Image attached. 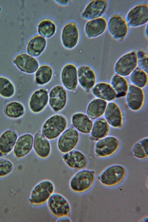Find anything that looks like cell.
<instances>
[{
  "instance_id": "6da1fadb",
  "label": "cell",
  "mask_w": 148,
  "mask_h": 222,
  "mask_svg": "<svg viewBox=\"0 0 148 222\" xmlns=\"http://www.w3.org/2000/svg\"><path fill=\"white\" fill-rule=\"evenodd\" d=\"M68 121L64 115L53 114L47 119L42 124L40 131L50 141L58 139L68 127Z\"/></svg>"
},
{
  "instance_id": "7a4b0ae2",
  "label": "cell",
  "mask_w": 148,
  "mask_h": 222,
  "mask_svg": "<svg viewBox=\"0 0 148 222\" xmlns=\"http://www.w3.org/2000/svg\"><path fill=\"white\" fill-rule=\"evenodd\" d=\"M95 178V172L93 170L85 169L79 170L71 178L69 183V188L76 193L85 192L91 187Z\"/></svg>"
},
{
  "instance_id": "3957f363",
  "label": "cell",
  "mask_w": 148,
  "mask_h": 222,
  "mask_svg": "<svg viewBox=\"0 0 148 222\" xmlns=\"http://www.w3.org/2000/svg\"><path fill=\"white\" fill-rule=\"evenodd\" d=\"M55 186L51 180L45 179L41 180L33 187L30 192L29 201L32 204L40 206L47 203L54 193Z\"/></svg>"
},
{
  "instance_id": "277c9868",
  "label": "cell",
  "mask_w": 148,
  "mask_h": 222,
  "mask_svg": "<svg viewBox=\"0 0 148 222\" xmlns=\"http://www.w3.org/2000/svg\"><path fill=\"white\" fill-rule=\"evenodd\" d=\"M47 206L50 213L55 217H70L71 208L70 202L62 195L54 193L47 202Z\"/></svg>"
},
{
  "instance_id": "5b68a950",
  "label": "cell",
  "mask_w": 148,
  "mask_h": 222,
  "mask_svg": "<svg viewBox=\"0 0 148 222\" xmlns=\"http://www.w3.org/2000/svg\"><path fill=\"white\" fill-rule=\"evenodd\" d=\"M127 173L125 168L120 164L110 166L104 169L98 177L100 182L107 186H113L121 183Z\"/></svg>"
},
{
  "instance_id": "8992f818",
  "label": "cell",
  "mask_w": 148,
  "mask_h": 222,
  "mask_svg": "<svg viewBox=\"0 0 148 222\" xmlns=\"http://www.w3.org/2000/svg\"><path fill=\"white\" fill-rule=\"evenodd\" d=\"M80 140L79 133L73 127H68L57 139V147L62 154L76 149Z\"/></svg>"
},
{
  "instance_id": "52a82bcc",
  "label": "cell",
  "mask_w": 148,
  "mask_h": 222,
  "mask_svg": "<svg viewBox=\"0 0 148 222\" xmlns=\"http://www.w3.org/2000/svg\"><path fill=\"white\" fill-rule=\"evenodd\" d=\"M120 145V141L116 137L108 136L97 141L95 146L94 152L96 156L99 158L110 157L117 151Z\"/></svg>"
},
{
  "instance_id": "ba28073f",
  "label": "cell",
  "mask_w": 148,
  "mask_h": 222,
  "mask_svg": "<svg viewBox=\"0 0 148 222\" xmlns=\"http://www.w3.org/2000/svg\"><path fill=\"white\" fill-rule=\"evenodd\" d=\"M107 27L113 38L119 42L124 40L128 31L125 19L122 15L119 14H114L110 18Z\"/></svg>"
},
{
  "instance_id": "9c48e42d",
  "label": "cell",
  "mask_w": 148,
  "mask_h": 222,
  "mask_svg": "<svg viewBox=\"0 0 148 222\" xmlns=\"http://www.w3.org/2000/svg\"><path fill=\"white\" fill-rule=\"evenodd\" d=\"M137 66L136 52L133 51L124 54L117 60L114 71L116 74L125 77L130 75Z\"/></svg>"
},
{
  "instance_id": "30bf717a",
  "label": "cell",
  "mask_w": 148,
  "mask_h": 222,
  "mask_svg": "<svg viewBox=\"0 0 148 222\" xmlns=\"http://www.w3.org/2000/svg\"><path fill=\"white\" fill-rule=\"evenodd\" d=\"M49 96V105L53 112H60L65 108L67 102L68 94L63 86L60 85L54 86L50 90Z\"/></svg>"
},
{
  "instance_id": "8fae6325",
  "label": "cell",
  "mask_w": 148,
  "mask_h": 222,
  "mask_svg": "<svg viewBox=\"0 0 148 222\" xmlns=\"http://www.w3.org/2000/svg\"><path fill=\"white\" fill-rule=\"evenodd\" d=\"M126 21L131 27H137L147 23L148 21V4L144 3L137 5L128 12Z\"/></svg>"
},
{
  "instance_id": "7c38bea8",
  "label": "cell",
  "mask_w": 148,
  "mask_h": 222,
  "mask_svg": "<svg viewBox=\"0 0 148 222\" xmlns=\"http://www.w3.org/2000/svg\"><path fill=\"white\" fill-rule=\"evenodd\" d=\"M34 135L25 133L18 136L12 151L14 156L18 159H22L29 154L33 150Z\"/></svg>"
},
{
  "instance_id": "4fadbf2b",
  "label": "cell",
  "mask_w": 148,
  "mask_h": 222,
  "mask_svg": "<svg viewBox=\"0 0 148 222\" xmlns=\"http://www.w3.org/2000/svg\"><path fill=\"white\" fill-rule=\"evenodd\" d=\"M62 158L67 167L74 170L85 169L88 164L87 156L82 152L76 149L63 154Z\"/></svg>"
},
{
  "instance_id": "5bb4252c",
  "label": "cell",
  "mask_w": 148,
  "mask_h": 222,
  "mask_svg": "<svg viewBox=\"0 0 148 222\" xmlns=\"http://www.w3.org/2000/svg\"><path fill=\"white\" fill-rule=\"evenodd\" d=\"M49 96L47 90L43 88L35 90L31 95L28 103L30 111L34 114L42 112L49 102Z\"/></svg>"
},
{
  "instance_id": "9a60e30c",
  "label": "cell",
  "mask_w": 148,
  "mask_h": 222,
  "mask_svg": "<svg viewBox=\"0 0 148 222\" xmlns=\"http://www.w3.org/2000/svg\"><path fill=\"white\" fill-rule=\"evenodd\" d=\"M33 150L36 155L41 159H46L50 156L52 151L50 141L41 133L40 130L34 135Z\"/></svg>"
},
{
  "instance_id": "2e32d148",
  "label": "cell",
  "mask_w": 148,
  "mask_h": 222,
  "mask_svg": "<svg viewBox=\"0 0 148 222\" xmlns=\"http://www.w3.org/2000/svg\"><path fill=\"white\" fill-rule=\"evenodd\" d=\"M16 131L13 128H7L0 134V156H5L12 152L18 137Z\"/></svg>"
},
{
  "instance_id": "e0dca14e",
  "label": "cell",
  "mask_w": 148,
  "mask_h": 222,
  "mask_svg": "<svg viewBox=\"0 0 148 222\" xmlns=\"http://www.w3.org/2000/svg\"><path fill=\"white\" fill-rule=\"evenodd\" d=\"M12 62L19 70L28 74L35 73L39 67L38 62L35 58L25 53L17 55Z\"/></svg>"
},
{
  "instance_id": "ac0fdd59",
  "label": "cell",
  "mask_w": 148,
  "mask_h": 222,
  "mask_svg": "<svg viewBox=\"0 0 148 222\" xmlns=\"http://www.w3.org/2000/svg\"><path fill=\"white\" fill-rule=\"evenodd\" d=\"M126 101L130 109L137 111L142 108L145 99L143 90L132 84L129 86L126 95Z\"/></svg>"
},
{
  "instance_id": "d6986e66",
  "label": "cell",
  "mask_w": 148,
  "mask_h": 222,
  "mask_svg": "<svg viewBox=\"0 0 148 222\" xmlns=\"http://www.w3.org/2000/svg\"><path fill=\"white\" fill-rule=\"evenodd\" d=\"M104 115L107 123L112 127L119 128L123 126L122 112L120 107L116 103L110 102L107 103Z\"/></svg>"
},
{
  "instance_id": "ffe728a7",
  "label": "cell",
  "mask_w": 148,
  "mask_h": 222,
  "mask_svg": "<svg viewBox=\"0 0 148 222\" xmlns=\"http://www.w3.org/2000/svg\"><path fill=\"white\" fill-rule=\"evenodd\" d=\"M60 76L62 83L65 88L71 91L76 90L78 82L77 69L74 65L69 64L65 65L62 70Z\"/></svg>"
},
{
  "instance_id": "44dd1931",
  "label": "cell",
  "mask_w": 148,
  "mask_h": 222,
  "mask_svg": "<svg viewBox=\"0 0 148 222\" xmlns=\"http://www.w3.org/2000/svg\"><path fill=\"white\" fill-rule=\"evenodd\" d=\"M108 6V2L105 0H94L87 5L82 14V17L88 20L97 18L106 12Z\"/></svg>"
},
{
  "instance_id": "7402d4cb",
  "label": "cell",
  "mask_w": 148,
  "mask_h": 222,
  "mask_svg": "<svg viewBox=\"0 0 148 222\" xmlns=\"http://www.w3.org/2000/svg\"><path fill=\"white\" fill-rule=\"evenodd\" d=\"M71 123L72 127L79 133L86 135L90 134L93 122L86 114L78 112L72 115Z\"/></svg>"
},
{
  "instance_id": "603a6c76",
  "label": "cell",
  "mask_w": 148,
  "mask_h": 222,
  "mask_svg": "<svg viewBox=\"0 0 148 222\" xmlns=\"http://www.w3.org/2000/svg\"><path fill=\"white\" fill-rule=\"evenodd\" d=\"M79 35L78 29L75 23L72 22L67 24L64 27L62 31L63 45L68 49H71L74 47L78 43Z\"/></svg>"
},
{
  "instance_id": "cb8c5ba5",
  "label": "cell",
  "mask_w": 148,
  "mask_h": 222,
  "mask_svg": "<svg viewBox=\"0 0 148 222\" xmlns=\"http://www.w3.org/2000/svg\"><path fill=\"white\" fill-rule=\"evenodd\" d=\"M78 82L80 86L86 90L94 87L96 77L93 70L89 66L82 65L77 69Z\"/></svg>"
},
{
  "instance_id": "d4e9b609",
  "label": "cell",
  "mask_w": 148,
  "mask_h": 222,
  "mask_svg": "<svg viewBox=\"0 0 148 222\" xmlns=\"http://www.w3.org/2000/svg\"><path fill=\"white\" fill-rule=\"evenodd\" d=\"M92 92L97 98L106 101H111L116 98V94L110 84L104 82H99L92 88Z\"/></svg>"
},
{
  "instance_id": "484cf974",
  "label": "cell",
  "mask_w": 148,
  "mask_h": 222,
  "mask_svg": "<svg viewBox=\"0 0 148 222\" xmlns=\"http://www.w3.org/2000/svg\"><path fill=\"white\" fill-rule=\"evenodd\" d=\"M107 25V21L103 17L90 20L86 24L85 32L88 37L95 38L101 35L105 31Z\"/></svg>"
},
{
  "instance_id": "4316f807",
  "label": "cell",
  "mask_w": 148,
  "mask_h": 222,
  "mask_svg": "<svg viewBox=\"0 0 148 222\" xmlns=\"http://www.w3.org/2000/svg\"><path fill=\"white\" fill-rule=\"evenodd\" d=\"M110 130V126L105 118L100 117L93 122L90 136L92 139L97 140L108 136Z\"/></svg>"
},
{
  "instance_id": "83f0119b",
  "label": "cell",
  "mask_w": 148,
  "mask_h": 222,
  "mask_svg": "<svg viewBox=\"0 0 148 222\" xmlns=\"http://www.w3.org/2000/svg\"><path fill=\"white\" fill-rule=\"evenodd\" d=\"M3 112L6 118L10 119L16 120L23 116L25 113V109L24 106L21 102L12 101L5 105Z\"/></svg>"
},
{
  "instance_id": "f1b7e54d",
  "label": "cell",
  "mask_w": 148,
  "mask_h": 222,
  "mask_svg": "<svg viewBox=\"0 0 148 222\" xmlns=\"http://www.w3.org/2000/svg\"><path fill=\"white\" fill-rule=\"evenodd\" d=\"M107 103V101L99 98L91 101L86 110V114L92 120H95L104 115Z\"/></svg>"
},
{
  "instance_id": "f546056e",
  "label": "cell",
  "mask_w": 148,
  "mask_h": 222,
  "mask_svg": "<svg viewBox=\"0 0 148 222\" xmlns=\"http://www.w3.org/2000/svg\"><path fill=\"white\" fill-rule=\"evenodd\" d=\"M46 44L45 37L39 35L32 38L28 43L27 51L29 55L33 57L39 56L44 50Z\"/></svg>"
},
{
  "instance_id": "4dcf8cb0",
  "label": "cell",
  "mask_w": 148,
  "mask_h": 222,
  "mask_svg": "<svg viewBox=\"0 0 148 222\" xmlns=\"http://www.w3.org/2000/svg\"><path fill=\"white\" fill-rule=\"evenodd\" d=\"M53 73V69L50 66L46 64L41 66L35 73V83L40 86L48 84L51 79Z\"/></svg>"
},
{
  "instance_id": "1f68e13d",
  "label": "cell",
  "mask_w": 148,
  "mask_h": 222,
  "mask_svg": "<svg viewBox=\"0 0 148 222\" xmlns=\"http://www.w3.org/2000/svg\"><path fill=\"white\" fill-rule=\"evenodd\" d=\"M110 84L116 94V98L126 96L129 85L127 80L123 77L116 74L111 78Z\"/></svg>"
},
{
  "instance_id": "d6a6232c",
  "label": "cell",
  "mask_w": 148,
  "mask_h": 222,
  "mask_svg": "<svg viewBox=\"0 0 148 222\" xmlns=\"http://www.w3.org/2000/svg\"><path fill=\"white\" fill-rule=\"evenodd\" d=\"M130 79L132 85L142 88L147 84V73L137 66L130 74Z\"/></svg>"
},
{
  "instance_id": "836d02e7",
  "label": "cell",
  "mask_w": 148,
  "mask_h": 222,
  "mask_svg": "<svg viewBox=\"0 0 148 222\" xmlns=\"http://www.w3.org/2000/svg\"><path fill=\"white\" fill-rule=\"evenodd\" d=\"M15 87L8 78L0 76V96L6 99L10 98L14 95Z\"/></svg>"
},
{
  "instance_id": "e575fe53",
  "label": "cell",
  "mask_w": 148,
  "mask_h": 222,
  "mask_svg": "<svg viewBox=\"0 0 148 222\" xmlns=\"http://www.w3.org/2000/svg\"><path fill=\"white\" fill-rule=\"evenodd\" d=\"M38 30L41 36L48 38L51 37L54 34L56 27L55 24L51 21L45 20L39 23Z\"/></svg>"
},
{
  "instance_id": "d590c367",
  "label": "cell",
  "mask_w": 148,
  "mask_h": 222,
  "mask_svg": "<svg viewBox=\"0 0 148 222\" xmlns=\"http://www.w3.org/2000/svg\"><path fill=\"white\" fill-rule=\"evenodd\" d=\"M14 165L9 159L0 156V179L9 175L13 171Z\"/></svg>"
},
{
  "instance_id": "8d00e7d4",
  "label": "cell",
  "mask_w": 148,
  "mask_h": 222,
  "mask_svg": "<svg viewBox=\"0 0 148 222\" xmlns=\"http://www.w3.org/2000/svg\"><path fill=\"white\" fill-rule=\"evenodd\" d=\"M137 66L148 74V56L143 50H140L136 52Z\"/></svg>"
},
{
  "instance_id": "74e56055",
  "label": "cell",
  "mask_w": 148,
  "mask_h": 222,
  "mask_svg": "<svg viewBox=\"0 0 148 222\" xmlns=\"http://www.w3.org/2000/svg\"><path fill=\"white\" fill-rule=\"evenodd\" d=\"M132 152L134 156L138 159L144 160L148 158V152L145 150L139 141L134 145Z\"/></svg>"
},
{
  "instance_id": "f35d334b",
  "label": "cell",
  "mask_w": 148,
  "mask_h": 222,
  "mask_svg": "<svg viewBox=\"0 0 148 222\" xmlns=\"http://www.w3.org/2000/svg\"><path fill=\"white\" fill-rule=\"evenodd\" d=\"M139 142L145 150L148 152V138L147 137L141 139Z\"/></svg>"
},
{
  "instance_id": "ab89813d",
  "label": "cell",
  "mask_w": 148,
  "mask_h": 222,
  "mask_svg": "<svg viewBox=\"0 0 148 222\" xmlns=\"http://www.w3.org/2000/svg\"><path fill=\"white\" fill-rule=\"evenodd\" d=\"M56 221L58 222H70L71 221L70 217H65L58 218Z\"/></svg>"
},
{
  "instance_id": "60d3db41",
  "label": "cell",
  "mask_w": 148,
  "mask_h": 222,
  "mask_svg": "<svg viewBox=\"0 0 148 222\" xmlns=\"http://www.w3.org/2000/svg\"><path fill=\"white\" fill-rule=\"evenodd\" d=\"M55 1L58 3L61 4H66L69 3H70L71 1L70 0H56Z\"/></svg>"
},
{
  "instance_id": "b9f144b4",
  "label": "cell",
  "mask_w": 148,
  "mask_h": 222,
  "mask_svg": "<svg viewBox=\"0 0 148 222\" xmlns=\"http://www.w3.org/2000/svg\"><path fill=\"white\" fill-rule=\"evenodd\" d=\"M147 27L146 28L145 32V34L146 35L147 37V38L148 34H147Z\"/></svg>"
},
{
  "instance_id": "7bdbcfd3",
  "label": "cell",
  "mask_w": 148,
  "mask_h": 222,
  "mask_svg": "<svg viewBox=\"0 0 148 222\" xmlns=\"http://www.w3.org/2000/svg\"><path fill=\"white\" fill-rule=\"evenodd\" d=\"M1 10V7H0V12Z\"/></svg>"
}]
</instances>
